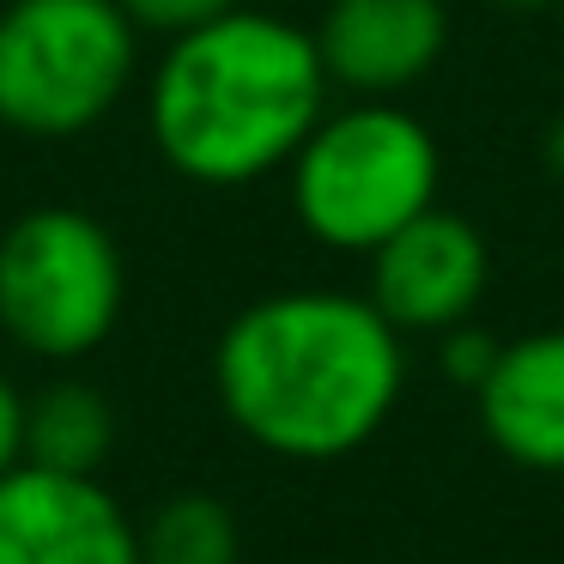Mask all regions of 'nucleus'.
Listing matches in <instances>:
<instances>
[{"label":"nucleus","mask_w":564,"mask_h":564,"mask_svg":"<svg viewBox=\"0 0 564 564\" xmlns=\"http://www.w3.org/2000/svg\"><path fill=\"white\" fill-rule=\"evenodd\" d=\"M406 382L401 334L370 297L292 285L243 304L213 346L219 406L256 449L340 462L389 425Z\"/></svg>","instance_id":"obj_1"},{"label":"nucleus","mask_w":564,"mask_h":564,"mask_svg":"<svg viewBox=\"0 0 564 564\" xmlns=\"http://www.w3.org/2000/svg\"><path fill=\"white\" fill-rule=\"evenodd\" d=\"M322 110L328 74L316 37L256 7L171 37L147 91L159 159L200 188H243L285 171Z\"/></svg>","instance_id":"obj_2"},{"label":"nucleus","mask_w":564,"mask_h":564,"mask_svg":"<svg viewBox=\"0 0 564 564\" xmlns=\"http://www.w3.org/2000/svg\"><path fill=\"white\" fill-rule=\"evenodd\" d=\"M292 213L316 243L370 256L406 219L437 207V140L401 104L365 98L352 110H322L292 152Z\"/></svg>","instance_id":"obj_3"},{"label":"nucleus","mask_w":564,"mask_h":564,"mask_svg":"<svg viewBox=\"0 0 564 564\" xmlns=\"http://www.w3.org/2000/svg\"><path fill=\"white\" fill-rule=\"evenodd\" d=\"M140 74V31L122 0H7L0 7V128L79 140L116 116Z\"/></svg>","instance_id":"obj_4"},{"label":"nucleus","mask_w":564,"mask_h":564,"mask_svg":"<svg viewBox=\"0 0 564 564\" xmlns=\"http://www.w3.org/2000/svg\"><path fill=\"white\" fill-rule=\"evenodd\" d=\"M128 310V261L86 207H31L0 231V334L43 365L104 352Z\"/></svg>","instance_id":"obj_5"},{"label":"nucleus","mask_w":564,"mask_h":564,"mask_svg":"<svg viewBox=\"0 0 564 564\" xmlns=\"http://www.w3.org/2000/svg\"><path fill=\"white\" fill-rule=\"evenodd\" d=\"M0 564H140V522L98 474H0Z\"/></svg>","instance_id":"obj_6"},{"label":"nucleus","mask_w":564,"mask_h":564,"mask_svg":"<svg viewBox=\"0 0 564 564\" xmlns=\"http://www.w3.org/2000/svg\"><path fill=\"white\" fill-rule=\"evenodd\" d=\"M486 280H491L486 237L455 213L425 207L389 243L370 249L365 297L382 310V322L394 334H443L474 316V304L486 297Z\"/></svg>","instance_id":"obj_7"},{"label":"nucleus","mask_w":564,"mask_h":564,"mask_svg":"<svg viewBox=\"0 0 564 564\" xmlns=\"http://www.w3.org/2000/svg\"><path fill=\"white\" fill-rule=\"evenodd\" d=\"M310 37L328 86H346L358 98H394L437 67L449 43V13L443 0H328Z\"/></svg>","instance_id":"obj_8"},{"label":"nucleus","mask_w":564,"mask_h":564,"mask_svg":"<svg viewBox=\"0 0 564 564\" xmlns=\"http://www.w3.org/2000/svg\"><path fill=\"white\" fill-rule=\"evenodd\" d=\"M474 401L498 455L534 474H564V328L510 340Z\"/></svg>","instance_id":"obj_9"},{"label":"nucleus","mask_w":564,"mask_h":564,"mask_svg":"<svg viewBox=\"0 0 564 564\" xmlns=\"http://www.w3.org/2000/svg\"><path fill=\"white\" fill-rule=\"evenodd\" d=\"M116 443V413L86 377H55L25 394V462L55 474H98Z\"/></svg>","instance_id":"obj_10"},{"label":"nucleus","mask_w":564,"mask_h":564,"mask_svg":"<svg viewBox=\"0 0 564 564\" xmlns=\"http://www.w3.org/2000/svg\"><path fill=\"white\" fill-rule=\"evenodd\" d=\"M243 528L213 491H176L140 522V564H237Z\"/></svg>","instance_id":"obj_11"},{"label":"nucleus","mask_w":564,"mask_h":564,"mask_svg":"<svg viewBox=\"0 0 564 564\" xmlns=\"http://www.w3.org/2000/svg\"><path fill=\"white\" fill-rule=\"evenodd\" d=\"M243 0H122V13L134 19V31L140 37H183V31H200V25H213V19H225V13H237Z\"/></svg>","instance_id":"obj_12"},{"label":"nucleus","mask_w":564,"mask_h":564,"mask_svg":"<svg viewBox=\"0 0 564 564\" xmlns=\"http://www.w3.org/2000/svg\"><path fill=\"white\" fill-rule=\"evenodd\" d=\"M503 346L491 340L486 328H467V322H455V328H443V377L462 382V389H479L486 382V370L498 365Z\"/></svg>","instance_id":"obj_13"},{"label":"nucleus","mask_w":564,"mask_h":564,"mask_svg":"<svg viewBox=\"0 0 564 564\" xmlns=\"http://www.w3.org/2000/svg\"><path fill=\"white\" fill-rule=\"evenodd\" d=\"M25 462V394L0 370V474Z\"/></svg>","instance_id":"obj_14"},{"label":"nucleus","mask_w":564,"mask_h":564,"mask_svg":"<svg viewBox=\"0 0 564 564\" xmlns=\"http://www.w3.org/2000/svg\"><path fill=\"white\" fill-rule=\"evenodd\" d=\"M540 152H546V171H552V183H564V116L546 128V147H540Z\"/></svg>","instance_id":"obj_15"},{"label":"nucleus","mask_w":564,"mask_h":564,"mask_svg":"<svg viewBox=\"0 0 564 564\" xmlns=\"http://www.w3.org/2000/svg\"><path fill=\"white\" fill-rule=\"evenodd\" d=\"M491 7H503V13H546L558 0H491Z\"/></svg>","instance_id":"obj_16"},{"label":"nucleus","mask_w":564,"mask_h":564,"mask_svg":"<svg viewBox=\"0 0 564 564\" xmlns=\"http://www.w3.org/2000/svg\"><path fill=\"white\" fill-rule=\"evenodd\" d=\"M558 7H564V0H558Z\"/></svg>","instance_id":"obj_17"}]
</instances>
